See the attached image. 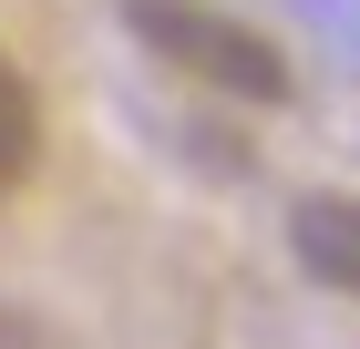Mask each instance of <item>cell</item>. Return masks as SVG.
<instances>
[{"label": "cell", "mask_w": 360, "mask_h": 349, "mask_svg": "<svg viewBox=\"0 0 360 349\" xmlns=\"http://www.w3.org/2000/svg\"><path fill=\"white\" fill-rule=\"evenodd\" d=\"M288 246H299V268L319 277V288L360 298V195H299Z\"/></svg>", "instance_id": "obj_2"}, {"label": "cell", "mask_w": 360, "mask_h": 349, "mask_svg": "<svg viewBox=\"0 0 360 349\" xmlns=\"http://www.w3.org/2000/svg\"><path fill=\"white\" fill-rule=\"evenodd\" d=\"M124 31H134L165 72L206 82L226 103H288V52H278L268 31L206 11V0H124Z\"/></svg>", "instance_id": "obj_1"}, {"label": "cell", "mask_w": 360, "mask_h": 349, "mask_svg": "<svg viewBox=\"0 0 360 349\" xmlns=\"http://www.w3.org/2000/svg\"><path fill=\"white\" fill-rule=\"evenodd\" d=\"M31 164H41V103H31V82H21V62L0 52V195L21 185Z\"/></svg>", "instance_id": "obj_3"}]
</instances>
